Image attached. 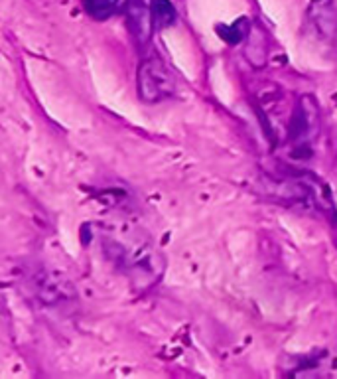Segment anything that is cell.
Returning <instances> with one entry per match:
<instances>
[{"label": "cell", "instance_id": "1", "mask_svg": "<svg viewBox=\"0 0 337 379\" xmlns=\"http://www.w3.org/2000/svg\"><path fill=\"white\" fill-rule=\"evenodd\" d=\"M178 87V79L168 69V65L152 58L138 67V97L144 103H158L172 97Z\"/></svg>", "mask_w": 337, "mask_h": 379}, {"label": "cell", "instance_id": "2", "mask_svg": "<svg viewBox=\"0 0 337 379\" xmlns=\"http://www.w3.org/2000/svg\"><path fill=\"white\" fill-rule=\"evenodd\" d=\"M126 26L137 40L140 48H144L150 42V36L154 32V22H152V2L148 0H126L125 4Z\"/></svg>", "mask_w": 337, "mask_h": 379}, {"label": "cell", "instance_id": "3", "mask_svg": "<svg viewBox=\"0 0 337 379\" xmlns=\"http://www.w3.org/2000/svg\"><path fill=\"white\" fill-rule=\"evenodd\" d=\"M308 18L320 38L334 40L337 36V8L334 0H310Z\"/></svg>", "mask_w": 337, "mask_h": 379}, {"label": "cell", "instance_id": "4", "mask_svg": "<svg viewBox=\"0 0 337 379\" xmlns=\"http://www.w3.org/2000/svg\"><path fill=\"white\" fill-rule=\"evenodd\" d=\"M245 58L254 67H262L266 63V58H268V38H266L264 30L259 24L250 26L249 42H247V48H245Z\"/></svg>", "mask_w": 337, "mask_h": 379}, {"label": "cell", "instance_id": "5", "mask_svg": "<svg viewBox=\"0 0 337 379\" xmlns=\"http://www.w3.org/2000/svg\"><path fill=\"white\" fill-rule=\"evenodd\" d=\"M175 20L178 12L170 0H152V22L156 32H162L166 28L174 26Z\"/></svg>", "mask_w": 337, "mask_h": 379}, {"label": "cell", "instance_id": "6", "mask_svg": "<svg viewBox=\"0 0 337 379\" xmlns=\"http://www.w3.org/2000/svg\"><path fill=\"white\" fill-rule=\"evenodd\" d=\"M249 20L243 16V18H239L237 22H233V24H221L217 26V34H219V38H223L227 44H231V46H237L241 44L243 40L249 36Z\"/></svg>", "mask_w": 337, "mask_h": 379}, {"label": "cell", "instance_id": "7", "mask_svg": "<svg viewBox=\"0 0 337 379\" xmlns=\"http://www.w3.org/2000/svg\"><path fill=\"white\" fill-rule=\"evenodd\" d=\"M119 2L121 0H83V6L93 20H107L116 12Z\"/></svg>", "mask_w": 337, "mask_h": 379}]
</instances>
